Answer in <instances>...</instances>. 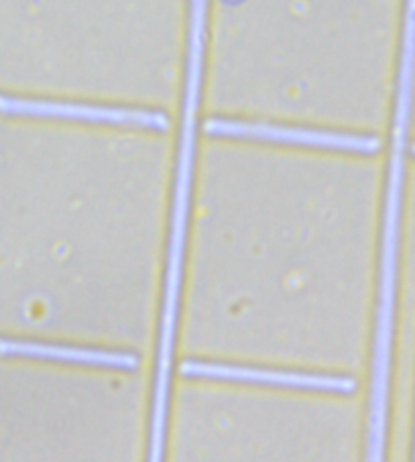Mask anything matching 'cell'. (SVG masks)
<instances>
[{"mask_svg":"<svg viewBox=\"0 0 415 462\" xmlns=\"http://www.w3.org/2000/svg\"><path fill=\"white\" fill-rule=\"evenodd\" d=\"M180 373L189 379H218V381H238V383H257L273 387L291 389H311V392H334V393H353L355 381L348 377L332 375H311V373H285L254 369L243 365L225 363H204V361H183Z\"/></svg>","mask_w":415,"mask_h":462,"instance_id":"6da1fadb","label":"cell"},{"mask_svg":"<svg viewBox=\"0 0 415 462\" xmlns=\"http://www.w3.org/2000/svg\"><path fill=\"white\" fill-rule=\"evenodd\" d=\"M210 133L244 134V137H261V139L303 143V145H324V147L361 149V151H371V149L377 147V143L371 141V139H363V137H346V134L314 133V131H300V129H281V126L244 125V123H212Z\"/></svg>","mask_w":415,"mask_h":462,"instance_id":"3957f363","label":"cell"},{"mask_svg":"<svg viewBox=\"0 0 415 462\" xmlns=\"http://www.w3.org/2000/svg\"><path fill=\"white\" fill-rule=\"evenodd\" d=\"M0 355L3 356H31V358H51V361L82 363L94 366H110V369H129L139 366V358L131 353H115V350L68 346V345H47V342L33 340H5L0 338Z\"/></svg>","mask_w":415,"mask_h":462,"instance_id":"7a4b0ae2","label":"cell"}]
</instances>
